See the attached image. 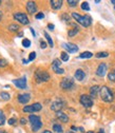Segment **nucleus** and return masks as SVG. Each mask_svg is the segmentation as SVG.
<instances>
[{
	"label": "nucleus",
	"mask_w": 115,
	"mask_h": 133,
	"mask_svg": "<svg viewBox=\"0 0 115 133\" xmlns=\"http://www.w3.org/2000/svg\"><path fill=\"white\" fill-rule=\"evenodd\" d=\"M35 17H36V19H42V18H44V14H43L42 12H40V13H38V14L35 16Z\"/></svg>",
	"instance_id": "f704fd0d"
},
{
	"label": "nucleus",
	"mask_w": 115,
	"mask_h": 133,
	"mask_svg": "<svg viewBox=\"0 0 115 133\" xmlns=\"http://www.w3.org/2000/svg\"><path fill=\"white\" fill-rule=\"evenodd\" d=\"M67 133H74V132H73V131H68Z\"/></svg>",
	"instance_id": "603ef678"
},
{
	"label": "nucleus",
	"mask_w": 115,
	"mask_h": 133,
	"mask_svg": "<svg viewBox=\"0 0 115 133\" xmlns=\"http://www.w3.org/2000/svg\"><path fill=\"white\" fill-rule=\"evenodd\" d=\"M68 4L70 6H72V8H74V6H76L78 4V1L77 0H68Z\"/></svg>",
	"instance_id": "c756f323"
},
{
	"label": "nucleus",
	"mask_w": 115,
	"mask_h": 133,
	"mask_svg": "<svg viewBox=\"0 0 115 133\" xmlns=\"http://www.w3.org/2000/svg\"><path fill=\"white\" fill-rule=\"evenodd\" d=\"M44 37L46 38V41H48V43H49V45H50L51 48H53L54 46V42H53V40H52V38H51V36L48 34L46 32H44Z\"/></svg>",
	"instance_id": "aec40b11"
},
{
	"label": "nucleus",
	"mask_w": 115,
	"mask_h": 133,
	"mask_svg": "<svg viewBox=\"0 0 115 133\" xmlns=\"http://www.w3.org/2000/svg\"><path fill=\"white\" fill-rule=\"evenodd\" d=\"M0 4H1V1H0Z\"/></svg>",
	"instance_id": "5fc2aeb1"
},
{
	"label": "nucleus",
	"mask_w": 115,
	"mask_h": 133,
	"mask_svg": "<svg viewBox=\"0 0 115 133\" xmlns=\"http://www.w3.org/2000/svg\"><path fill=\"white\" fill-rule=\"evenodd\" d=\"M0 133H8L6 131H4V130H2V131H0Z\"/></svg>",
	"instance_id": "8fccbe9b"
},
{
	"label": "nucleus",
	"mask_w": 115,
	"mask_h": 133,
	"mask_svg": "<svg viewBox=\"0 0 115 133\" xmlns=\"http://www.w3.org/2000/svg\"><path fill=\"white\" fill-rule=\"evenodd\" d=\"M20 124H21V125H25V124H26V119H25V118H21V119H20Z\"/></svg>",
	"instance_id": "ea45409f"
},
{
	"label": "nucleus",
	"mask_w": 115,
	"mask_h": 133,
	"mask_svg": "<svg viewBox=\"0 0 115 133\" xmlns=\"http://www.w3.org/2000/svg\"><path fill=\"white\" fill-rule=\"evenodd\" d=\"M0 97H1L3 101H9V99L11 98V95L8 92H1L0 93Z\"/></svg>",
	"instance_id": "393cba45"
},
{
	"label": "nucleus",
	"mask_w": 115,
	"mask_h": 133,
	"mask_svg": "<svg viewBox=\"0 0 115 133\" xmlns=\"http://www.w3.org/2000/svg\"><path fill=\"white\" fill-rule=\"evenodd\" d=\"M25 8H26V11L29 12V14H34L37 11V5L33 1H28L25 4Z\"/></svg>",
	"instance_id": "ddd939ff"
},
{
	"label": "nucleus",
	"mask_w": 115,
	"mask_h": 133,
	"mask_svg": "<svg viewBox=\"0 0 115 133\" xmlns=\"http://www.w3.org/2000/svg\"><path fill=\"white\" fill-rule=\"evenodd\" d=\"M88 133H94V132H93V131H89Z\"/></svg>",
	"instance_id": "864d4df0"
},
{
	"label": "nucleus",
	"mask_w": 115,
	"mask_h": 133,
	"mask_svg": "<svg viewBox=\"0 0 115 133\" xmlns=\"http://www.w3.org/2000/svg\"><path fill=\"white\" fill-rule=\"evenodd\" d=\"M111 3H113V4H115V0H112V1H111Z\"/></svg>",
	"instance_id": "3c124183"
},
{
	"label": "nucleus",
	"mask_w": 115,
	"mask_h": 133,
	"mask_svg": "<svg viewBox=\"0 0 115 133\" xmlns=\"http://www.w3.org/2000/svg\"><path fill=\"white\" fill-rule=\"evenodd\" d=\"M62 108H63V102L60 101V99H57V101H55V102L52 103V105H51V110L55 111L56 113L59 112V111H61Z\"/></svg>",
	"instance_id": "f8f14e48"
},
{
	"label": "nucleus",
	"mask_w": 115,
	"mask_h": 133,
	"mask_svg": "<svg viewBox=\"0 0 115 133\" xmlns=\"http://www.w3.org/2000/svg\"><path fill=\"white\" fill-rule=\"evenodd\" d=\"M79 102H80V104L83 105L85 108H91L93 106V99H92V97L89 96V95H86V94L80 96Z\"/></svg>",
	"instance_id": "0eeeda50"
},
{
	"label": "nucleus",
	"mask_w": 115,
	"mask_h": 133,
	"mask_svg": "<svg viewBox=\"0 0 115 133\" xmlns=\"http://www.w3.org/2000/svg\"><path fill=\"white\" fill-rule=\"evenodd\" d=\"M86 77V74H85V72L83 71V70H76V72H75V78L77 79V80H79V81H81V80H84V78Z\"/></svg>",
	"instance_id": "f3484780"
},
{
	"label": "nucleus",
	"mask_w": 115,
	"mask_h": 133,
	"mask_svg": "<svg viewBox=\"0 0 115 133\" xmlns=\"http://www.w3.org/2000/svg\"><path fill=\"white\" fill-rule=\"evenodd\" d=\"M13 17H14L15 20H17L19 23H21V24H23V25H24V24H29V22H30L26 14L21 13V12H16V13H14Z\"/></svg>",
	"instance_id": "39448f33"
},
{
	"label": "nucleus",
	"mask_w": 115,
	"mask_h": 133,
	"mask_svg": "<svg viewBox=\"0 0 115 133\" xmlns=\"http://www.w3.org/2000/svg\"><path fill=\"white\" fill-rule=\"evenodd\" d=\"M60 64H61L60 59H54V60H53V62H52V69L54 70V72H56V70L59 69Z\"/></svg>",
	"instance_id": "6ab92c4d"
},
{
	"label": "nucleus",
	"mask_w": 115,
	"mask_h": 133,
	"mask_svg": "<svg viewBox=\"0 0 115 133\" xmlns=\"http://www.w3.org/2000/svg\"><path fill=\"white\" fill-rule=\"evenodd\" d=\"M42 133H52V132H51L50 130H44V131H43Z\"/></svg>",
	"instance_id": "37998d69"
},
{
	"label": "nucleus",
	"mask_w": 115,
	"mask_h": 133,
	"mask_svg": "<svg viewBox=\"0 0 115 133\" xmlns=\"http://www.w3.org/2000/svg\"><path fill=\"white\" fill-rule=\"evenodd\" d=\"M36 58V53L35 52H32V53H30V56H29V61H33Z\"/></svg>",
	"instance_id": "72a5a7b5"
},
{
	"label": "nucleus",
	"mask_w": 115,
	"mask_h": 133,
	"mask_svg": "<svg viewBox=\"0 0 115 133\" xmlns=\"http://www.w3.org/2000/svg\"><path fill=\"white\" fill-rule=\"evenodd\" d=\"M78 129H79V130H80L81 132H85V130H84V128H78Z\"/></svg>",
	"instance_id": "de8ad7c7"
},
{
	"label": "nucleus",
	"mask_w": 115,
	"mask_h": 133,
	"mask_svg": "<svg viewBox=\"0 0 115 133\" xmlns=\"http://www.w3.org/2000/svg\"><path fill=\"white\" fill-rule=\"evenodd\" d=\"M1 18H2V12L0 11V20H1Z\"/></svg>",
	"instance_id": "49530a36"
},
{
	"label": "nucleus",
	"mask_w": 115,
	"mask_h": 133,
	"mask_svg": "<svg viewBox=\"0 0 115 133\" xmlns=\"http://www.w3.org/2000/svg\"><path fill=\"white\" fill-rule=\"evenodd\" d=\"M96 58H105V57H108L109 56V53L108 52H98L96 53Z\"/></svg>",
	"instance_id": "b1692460"
},
{
	"label": "nucleus",
	"mask_w": 115,
	"mask_h": 133,
	"mask_svg": "<svg viewBox=\"0 0 115 133\" xmlns=\"http://www.w3.org/2000/svg\"><path fill=\"white\" fill-rule=\"evenodd\" d=\"M108 79L112 82H115V70H112L111 72H109L108 74Z\"/></svg>",
	"instance_id": "4be33fe9"
},
{
	"label": "nucleus",
	"mask_w": 115,
	"mask_h": 133,
	"mask_svg": "<svg viewBox=\"0 0 115 133\" xmlns=\"http://www.w3.org/2000/svg\"><path fill=\"white\" fill-rule=\"evenodd\" d=\"M34 77H35L37 82H45V81L50 80V74H49L46 71H43V70H40V69H38L35 72Z\"/></svg>",
	"instance_id": "20e7f679"
},
{
	"label": "nucleus",
	"mask_w": 115,
	"mask_h": 133,
	"mask_svg": "<svg viewBox=\"0 0 115 133\" xmlns=\"http://www.w3.org/2000/svg\"><path fill=\"white\" fill-rule=\"evenodd\" d=\"M78 29L77 28H74V29H72V30H69V32H68V35H69V37H73V36H75L77 33H78Z\"/></svg>",
	"instance_id": "5701e85b"
},
{
	"label": "nucleus",
	"mask_w": 115,
	"mask_h": 133,
	"mask_svg": "<svg viewBox=\"0 0 115 133\" xmlns=\"http://www.w3.org/2000/svg\"><path fill=\"white\" fill-rule=\"evenodd\" d=\"M60 58H61L62 61H68L69 60V54L67 52H62L60 54Z\"/></svg>",
	"instance_id": "bb28decb"
},
{
	"label": "nucleus",
	"mask_w": 115,
	"mask_h": 133,
	"mask_svg": "<svg viewBox=\"0 0 115 133\" xmlns=\"http://www.w3.org/2000/svg\"><path fill=\"white\" fill-rule=\"evenodd\" d=\"M22 62H23L24 64H28V63H29V60H26V59H22Z\"/></svg>",
	"instance_id": "79ce46f5"
},
{
	"label": "nucleus",
	"mask_w": 115,
	"mask_h": 133,
	"mask_svg": "<svg viewBox=\"0 0 115 133\" xmlns=\"http://www.w3.org/2000/svg\"><path fill=\"white\" fill-rule=\"evenodd\" d=\"M74 86V80L71 77H65L60 81V88L63 90H69Z\"/></svg>",
	"instance_id": "6e6552de"
},
{
	"label": "nucleus",
	"mask_w": 115,
	"mask_h": 133,
	"mask_svg": "<svg viewBox=\"0 0 115 133\" xmlns=\"http://www.w3.org/2000/svg\"><path fill=\"white\" fill-rule=\"evenodd\" d=\"M8 65V61L3 58H0V68H5Z\"/></svg>",
	"instance_id": "2f4dec72"
},
{
	"label": "nucleus",
	"mask_w": 115,
	"mask_h": 133,
	"mask_svg": "<svg viewBox=\"0 0 115 133\" xmlns=\"http://www.w3.org/2000/svg\"><path fill=\"white\" fill-rule=\"evenodd\" d=\"M99 94H100L102 99H103L104 102H106V103H112V102L114 101V93H113V91H112L109 87H107V86H104V87L100 88Z\"/></svg>",
	"instance_id": "f257e3e1"
},
{
	"label": "nucleus",
	"mask_w": 115,
	"mask_h": 133,
	"mask_svg": "<svg viewBox=\"0 0 115 133\" xmlns=\"http://www.w3.org/2000/svg\"><path fill=\"white\" fill-rule=\"evenodd\" d=\"M53 131H55L56 133H63V130H62V127L58 124H55L53 125Z\"/></svg>",
	"instance_id": "412c9836"
},
{
	"label": "nucleus",
	"mask_w": 115,
	"mask_h": 133,
	"mask_svg": "<svg viewBox=\"0 0 115 133\" xmlns=\"http://www.w3.org/2000/svg\"><path fill=\"white\" fill-rule=\"evenodd\" d=\"M48 28H49V29H50L51 31H53L55 26H54V24H52V23H49V24H48Z\"/></svg>",
	"instance_id": "58836bf2"
},
{
	"label": "nucleus",
	"mask_w": 115,
	"mask_h": 133,
	"mask_svg": "<svg viewBox=\"0 0 115 133\" xmlns=\"http://www.w3.org/2000/svg\"><path fill=\"white\" fill-rule=\"evenodd\" d=\"M13 84L17 87L18 89H25L26 88V77L22 76L19 79H13Z\"/></svg>",
	"instance_id": "1a4fd4ad"
},
{
	"label": "nucleus",
	"mask_w": 115,
	"mask_h": 133,
	"mask_svg": "<svg viewBox=\"0 0 115 133\" xmlns=\"http://www.w3.org/2000/svg\"><path fill=\"white\" fill-rule=\"evenodd\" d=\"M30 30H31V33H32V35H33V36H36V34H35V31H34V30H33L32 28H31Z\"/></svg>",
	"instance_id": "a19ab883"
},
{
	"label": "nucleus",
	"mask_w": 115,
	"mask_h": 133,
	"mask_svg": "<svg viewBox=\"0 0 115 133\" xmlns=\"http://www.w3.org/2000/svg\"><path fill=\"white\" fill-rule=\"evenodd\" d=\"M107 69H108V66L106 63H100L99 65H98V68L96 70V75L97 76H99V77H104L107 73Z\"/></svg>",
	"instance_id": "9b49d317"
},
{
	"label": "nucleus",
	"mask_w": 115,
	"mask_h": 133,
	"mask_svg": "<svg viewBox=\"0 0 115 133\" xmlns=\"http://www.w3.org/2000/svg\"><path fill=\"white\" fill-rule=\"evenodd\" d=\"M55 73H57V74H63L64 73V70L63 69H61V68H59L58 70H56V72Z\"/></svg>",
	"instance_id": "e433bc0d"
},
{
	"label": "nucleus",
	"mask_w": 115,
	"mask_h": 133,
	"mask_svg": "<svg viewBox=\"0 0 115 133\" xmlns=\"http://www.w3.org/2000/svg\"><path fill=\"white\" fill-rule=\"evenodd\" d=\"M29 121L31 123V127H32V131L33 132H37L42 126L40 117L37 116V115H30L29 116Z\"/></svg>",
	"instance_id": "7ed1b4c3"
},
{
	"label": "nucleus",
	"mask_w": 115,
	"mask_h": 133,
	"mask_svg": "<svg viewBox=\"0 0 115 133\" xmlns=\"http://www.w3.org/2000/svg\"><path fill=\"white\" fill-rule=\"evenodd\" d=\"M8 123H9V125H15V123H16V118L15 117H12V118H10L9 121H8Z\"/></svg>",
	"instance_id": "c9c22d12"
},
{
	"label": "nucleus",
	"mask_w": 115,
	"mask_h": 133,
	"mask_svg": "<svg viewBox=\"0 0 115 133\" xmlns=\"http://www.w3.org/2000/svg\"><path fill=\"white\" fill-rule=\"evenodd\" d=\"M40 48H41V49H45V48H46V43H45L44 41H41V42H40Z\"/></svg>",
	"instance_id": "4c0bfd02"
},
{
	"label": "nucleus",
	"mask_w": 115,
	"mask_h": 133,
	"mask_svg": "<svg viewBox=\"0 0 115 133\" xmlns=\"http://www.w3.org/2000/svg\"><path fill=\"white\" fill-rule=\"evenodd\" d=\"M98 133H105V132H104V130H99V131H98Z\"/></svg>",
	"instance_id": "09e8293b"
},
{
	"label": "nucleus",
	"mask_w": 115,
	"mask_h": 133,
	"mask_svg": "<svg viewBox=\"0 0 115 133\" xmlns=\"http://www.w3.org/2000/svg\"><path fill=\"white\" fill-rule=\"evenodd\" d=\"M99 92H100V88L98 87V86H93L90 89V95H91V97H96L97 94L99 93Z\"/></svg>",
	"instance_id": "a211bd4d"
},
{
	"label": "nucleus",
	"mask_w": 115,
	"mask_h": 133,
	"mask_svg": "<svg viewBox=\"0 0 115 133\" xmlns=\"http://www.w3.org/2000/svg\"><path fill=\"white\" fill-rule=\"evenodd\" d=\"M56 116H57V118H58L60 122H62V123H68V122H69L68 115H67V114H64V113L61 112V111L57 112V113H56Z\"/></svg>",
	"instance_id": "dca6fc26"
},
{
	"label": "nucleus",
	"mask_w": 115,
	"mask_h": 133,
	"mask_svg": "<svg viewBox=\"0 0 115 133\" xmlns=\"http://www.w3.org/2000/svg\"><path fill=\"white\" fill-rule=\"evenodd\" d=\"M62 48L65 50L67 52H69V53H76L77 51H78V46L76 45V44H74V43H62Z\"/></svg>",
	"instance_id": "9d476101"
},
{
	"label": "nucleus",
	"mask_w": 115,
	"mask_h": 133,
	"mask_svg": "<svg viewBox=\"0 0 115 133\" xmlns=\"http://www.w3.org/2000/svg\"><path fill=\"white\" fill-rule=\"evenodd\" d=\"M81 9H83L84 11H90L89 3L88 2H83V3H81Z\"/></svg>",
	"instance_id": "473e14b6"
},
{
	"label": "nucleus",
	"mask_w": 115,
	"mask_h": 133,
	"mask_svg": "<svg viewBox=\"0 0 115 133\" xmlns=\"http://www.w3.org/2000/svg\"><path fill=\"white\" fill-rule=\"evenodd\" d=\"M72 17H73V18H74V19H75L79 24H81V25L85 26V28L90 26V25H91V23H92V19H91L90 16H88V15L81 16V15L77 14L76 12H74V13H72Z\"/></svg>",
	"instance_id": "f03ea898"
},
{
	"label": "nucleus",
	"mask_w": 115,
	"mask_h": 133,
	"mask_svg": "<svg viewBox=\"0 0 115 133\" xmlns=\"http://www.w3.org/2000/svg\"><path fill=\"white\" fill-rule=\"evenodd\" d=\"M18 36H19V37H22V36H23V32H20L19 34H18Z\"/></svg>",
	"instance_id": "c03bdc74"
},
{
	"label": "nucleus",
	"mask_w": 115,
	"mask_h": 133,
	"mask_svg": "<svg viewBox=\"0 0 115 133\" xmlns=\"http://www.w3.org/2000/svg\"><path fill=\"white\" fill-rule=\"evenodd\" d=\"M5 123V116L3 114V112L0 110V126H2Z\"/></svg>",
	"instance_id": "c85d7f7f"
},
{
	"label": "nucleus",
	"mask_w": 115,
	"mask_h": 133,
	"mask_svg": "<svg viewBox=\"0 0 115 133\" xmlns=\"http://www.w3.org/2000/svg\"><path fill=\"white\" fill-rule=\"evenodd\" d=\"M93 56V54L91 52H84L79 55V58H91Z\"/></svg>",
	"instance_id": "a878e982"
},
{
	"label": "nucleus",
	"mask_w": 115,
	"mask_h": 133,
	"mask_svg": "<svg viewBox=\"0 0 115 133\" xmlns=\"http://www.w3.org/2000/svg\"><path fill=\"white\" fill-rule=\"evenodd\" d=\"M11 32H16V31H19V26L17 24H10L8 28Z\"/></svg>",
	"instance_id": "cd10ccee"
},
{
	"label": "nucleus",
	"mask_w": 115,
	"mask_h": 133,
	"mask_svg": "<svg viewBox=\"0 0 115 133\" xmlns=\"http://www.w3.org/2000/svg\"><path fill=\"white\" fill-rule=\"evenodd\" d=\"M71 129H72V130H75V131L77 130V128H76V127H74V126H72V127H71Z\"/></svg>",
	"instance_id": "a18cd8bd"
},
{
	"label": "nucleus",
	"mask_w": 115,
	"mask_h": 133,
	"mask_svg": "<svg viewBox=\"0 0 115 133\" xmlns=\"http://www.w3.org/2000/svg\"><path fill=\"white\" fill-rule=\"evenodd\" d=\"M41 109H42L41 104H39V103H35V104H33V105L23 107L22 111L25 112V113H34V112H38V111H40Z\"/></svg>",
	"instance_id": "423d86ee"
},
{
	"label": "nucleus",
	"mask_w": 115,
	"mask_h": 133,
	"mask_svg": "<svg viewBox=\"0 0 115 133\" xmlns=\"http://www.w3.org/2000/svg\"><path fill=\"white\" fill-rule=\"evenodd\" d=\"M51 3V6L53 10H59L61 6H62V0H51L50 1Z\"/></svg>",
	"instance_id": "2eb2a0df"
},
{
	"label": "nucleus",
	"mask_w": 115,
	"mask_h": 133,
	"mask_svg": "<svg viewBox=\"0 0 115 133\" xmlns=\"http://www.w3.org/2000/svg\"><path fill=\"white\" fill-rule=\"evenodd\" d=\"M22 45H23L24 48H30V45H31V41H30L29 39L24 38V39L22 40Z\"/></svg>",
	"instance_id": "7c9ffc66"
},
{
	"label": "nucleus",
	"mask_w": 115,
	"mask_h": 133,
	"mask_svg": "<svg viewBox=\"0 0 115 133\" xmlns=\"http://www.w3.org/2000/svg\"><path fill=\"white\" fill-rule=\"evenodd\" d=\"M17 99H18V102H19L20 104L25 105V104H28V103L30 102V99H31V95H30V94H28V93L19 94V95L17 96Z\"/></svg>",
	"instance_id": "4468645a"
}]
</instances>
